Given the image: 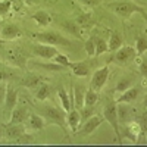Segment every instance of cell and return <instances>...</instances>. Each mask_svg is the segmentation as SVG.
<instances>
[{
	"mask_svg": "<svg viewBox=\"0 0 147 147\" xmlns=\"http://www.w3.org/2000/svg\"><path fill=\"white\" fill-rule=\"evenodd\" d=\"M31 37L38 40L44 44H52V46H72V41L68 40L66 37L59 34L57 31H43V32H31Z\"/></svg>",
	"mask_w": 147,
	"mask_h": 147,
	"instance_id": "1",
	"label": "cell"
},
{
	"mask_svg": "<svg viewBox=\"0 0 147 147\" xmlns=\"http://www.w3.org/2000/svg\"><path fill=\"white\" fill-rule=\"evenodd\" d=\"M109 9L112 12H115V13L121 18H129L131 15L141 13L144 10L141 6L132 3V2H128V0H116V2L109 3Z\"/></svg>",
	"mask_w": 147,
	"mask_h": 147,
	"instance_id": "2",
	"label": "cell"
},
{
	"mask_svg": "<svg viewBox=\"0 0 147 147\" xmlns=\"http://www.w3.org/2000/svg\"><path fill=\"white\" fill-rule=\"evenodd\" d=\"M103 119L109 122V125L113 128L115 134H116V138L121 143V129H119V115H118V105L116 100L110 99L105 109H103Z\"/></svg>",
	"mask_w": 147,
	"mask_h": 147,
	"instance_id": "3",
	"label": "cell"
},
{
	"mask_svg": "<svg viewBox=\"0 0 147 147\" xmlns=\"http://www.w3.org/2000/svg\"><path fill=\"white\" fill-rule=\"evenodd\" d=\"M43 115L47 118L49 122H55L60 125L62 128H66V112L62 109H57L53 106H46L43 107Z\"/></svg>",
	"mask_w": 147,
	"mask_h": 147,
	"instance_id": "4",
	"label": "cell"
},
{
	"mask_svg": "<svg viewBox=\"0 0 147 147\" xmlns=\"http://www.w3.org/2000/svg\"><path fill=\"white\" fill-rule=\"evenodd\" d=\"M109 74H110V69L109 66H103L100 69H97L94 74H93V77H91V81H90V88H93L94 91H100L103 87H105V84L109 78Z\"/></svg>",
	"mask_w": 147,
	"mask_h": 147,
	"instance_id": "5",
	"label": "cell"
},
{
	"mask_svg": "<svg viewBox=\"0 0 147 147\" xmlns=\"http://www.w3.org/2000/svg\"><path fill=\"white\" fill-rule=\"evenodd\" d=\"M136 57H137L136 49L131 47V46H122V47H119L118 50L115 52L112 59L115 60V62L124 65V63H128V62H131V60H134Z\"/></svg>",
	"mask_w": 147,
	"mask_h": 147,
	"instance_id": "6",
	"label": "cell"
},
{
	"mask_svg": "<svg viewBox=\"0 0 147 147\" xmlns=\"http://www.w3.org/2000/svg\"><path fill=\"white\" fill-rule=\"evenodd\" d=\"M32 52L35 56H38L41 59H47V60H52L59 53L57 47L52 44H32Z\"/></svg>",
	"mask_w": 147,
	"mask_h": 147,
	"instance_id": "7",
	"label": "cell"
},
{
	"mask_svg": "<svg viewBox=\"0 0 147 147\" xmlns=\"http://www.w3.org/2000/svg\"><path fill=\"white\" fill-rule=\"evenodd\" d=\"M102 122H103V118L100 116H90L87 121L82 122V127H80L77 132H80L81 136H88V134L97 129V127H100Z\"/></svg>",
	"mask_w": 147,
	"mask_h": 147,
	"instance_id": "8",
	"label": "cell"
},
{
	"mask_svg": "<svg viewBox=\"0 0 147 147\" xmlns=\"http://www.w3.org/2000/svg\"><path fill=\"white\" fill-rule=\"evenodd\" d=\"M22 35V31L18 25L15 24H6L2 28V32H0V37L3 40H7V41H12V40H16Z\"/></svg>",
	"mask_w": 147,
	"mask_h": 147,
	"instance_id": "9",
	"label": "cell"
},
{
	"mask_svg": "<svg viewBox=\"0 0 147 147\" xmlns=\"http://www.w3.org/2000/svg\"><path fill=\"white\" fill-rule=\"evenodd\" d=\"M25 132V128L22 124H7L5 127V137L9 141H18V138Z\"/></svg>",
	"mask_w": 147,
	"mask_h": 147,
	"instance_id": "10",
	"label": "cell"
},
{
	"mask_svg": "<svg viewBox=\"0 0 147 147\" xmlns=\"http://www.w3.org/2000/svg\"><path fill=\"white\" fill-rule=\"evenodd\" d=\"M66 125L74 132H77L81 127V113L77 107H72L69 112H66Z\"/></svg>",
	"mask_w": 147,
	"mask_h": 147,
	"instance_id": "11",
	"label": "cell"
},
{
	"mask_svg": "<svg viewBox=\"0 0 147 147\" xmlns=\"http://www.w3.org/2000/svg\"><path fill=\"white\" fill-rule=\"evenodd\" d=\"M30 116V112L27 106H16L13 110H12V116L9 124H24Z\"/></svg>",
	"mask_w": 147,
	"mask_h": 147,
	"instance_id": "12",
	"label": "cell"
},
{
	"mask_svg": "<svg viewBox=\"0 0 147 147\" xmlns=\"http://www.w3.org/2000/svg\"><path fill=\"white\" fill-rule=\"evenodd\" d=\"M18 105V88H15L13 85L7 84V91H6V99H5V106L7 110H13Z\"/></svg>",
	"mask_w": 147,
	"mask_h": 147,
	"instance_id": "13",
	"label": "cell"
},
{
	"mask_svg": "<svg viewBox=\"0 0 147 147\" xmlns=\"http://www.w3.org/2000/svg\"><path fill=\"white\" fill-rule=\"evenodd\" d=\"M140 90L137 87H129L125 91H122V94L116 99V103H132L138 97Z\"/></svg>",
	"mask_w": 147,
	"mask_h": 147,
	"instance_id": "14",
	"label": "cell"
},
{
	"mask_svg": "<svg viewBox=\"0 0 147 147\" xmlns=\"http://www.w3.org/2000/svg\"><path fill=\"white\" fill-rule=\"evenodd\" d=\"M72 96H74V107L82 109L84 107V99H85V88L81 85H72Z\"/></svg>",
	"mask_w": 147,
	"mask_h": 147,
	"instance_id": "15",
	"label": "cell"
},
{
	"mask_svg": "<svg viewBox=\"0 0 147 147\" xmlns=\"http://www.w3.org/2000/svg\"><path fill=\"white\" fill-rule=\"evenodd\" d=\"M35 99L37 100H40V102H44V100H47L49 97H50V94H52V87L49 85L47 82H40L38 85L35 87Z\"/></svg>",
	"mask_w": 147,
	"mask_h": 147,
	"instance_id": "16",
	"label": "cell"
},
{
	"mask_svg": "<svg viewBox=\"0 0 147 147\" xmlns=\"http://www.w3.org/2000/svg\"><path fill=\"white\" fill-rule=\"evenodd\" d=\"M27 125H28L31 129H34V131H40V129L44 128L46 121H44V118L40 116V115L30 113V116H28V119H27Z\"/></svg>",
	"mask_w": 147,
	"mask_h": 147,
	"instance_id": "17",
	"label": "cell"
},
{
	"mask_svg": "<svg viewBox=\"0 0 147 147\" xmlns=\"http://www.w3.org/2000/svg\"><path fill=\"white\" fill-rule=\"evenodd\" d=\"M107 44H109V52H116L118 49L122 47V44H124V37L121 35L119 31H112Z\"/></svg>",
	"mask_w": 147,
	"mask_h": 147,
	"instance_id": "18",
	"label": "cell"
},
{
	"mask_svg": "<svg viewBox=\"0 0 147 147\" xmlns=\"http://www.w3.org/2000/svg\"><path fill=\"white\" fill-rule=\"evenodd\" d=\"M32 21H35L38 25L41 27H47L49 24L52 22V15L49 13V12L46 10H38V12H35V13H32Z\"/></svg>",
	"mask_w": 147,
	"mask_h": 147,
	"instance_id": "19",
	"label": "cell"
},
{
	"mask_svg": "<svg viewBox=\"0 0 147 147\" xmlns=\"http://www.w3.org/2000/svg\"><path fill=\"white\" fill-rule=\"evenodd\" d=\"M57 96H59L60 103H62V109L65 110V112H69V110L74 107V106H72V100H71L69 93L62 87V88H59V90H57Z\"/></svg>",
	"mask_w": 147,
	"mask_h": 147,
	"instance_id": "20",
	"label": "cell"
},
{
	"mask_svg": "<svg viewBox=\"0 0 147 147\" xmlns=\"http://www.w3.org/2000/svg\"><path fill=\"white\" fill-rule=\"evenodd\" d=\"M71 69L77 77H88L90 74V68L85 62H72Z\"/></svg>",
	"mask_w": 147,
	"mask_h": 147,
	"instance_id": "21",
	"label": "cell"
},
{
	"mask_svg": "<svg viewBox=\"0 0 147 147\" xmlns=\"http://www.w3.org/2000/svg\"><path fill=\"white\" fill-rule=\"evenodd\" d=\"M125 134H127V137H128V138H131L132 141H136L137 137L141 134L140 124H134V122H129V124L125 127Z\"/></svg>",
	"mask_w": 147,
	"mask_h": 147,
	"instance_id": "22",
	"label": "cell"
},
{
	"mask_svg": "<svg viewBox=\"0 0 147 147\" xmlns=\"http://www.w3.org/2000/svg\"><path fill=\"white\" fill-rule=\"evenodd\" d=\"M93 37H94V44H96V56L107 53L109 52V44L106 43V40H103L102 37H97V35H93Z\"/></svg>",
	"mask_w": 147,
	"mask_h": 147,
	"instance_id": "23",
	"label": "cell"
},
{
	"mask_svg": "<svg viewBox=\"0 0 147 147\" xmlns=\"http://www.w3.org/2000/svg\"><path fill=\"white\" fill-rule=\"evenodd\" d=\"M136 52H137V56H143L147 52V37L146 35L137 37V40H136Z\"/></svg>",
	"mask_w": 147,
	"mask_h": 147,
	"instance_id": "24",
	"label": "cell"
},
{
	"mask_svg": "<svg viewBox=\"0 0 147 147\" xmlns=\"http://www.w3.org/2000/svg\"><path fill=\"white\" fill-rule=\"evenodd\" d=\"M9 57H10L12 60H13V62H15L16 65L24 66V60H25V55H24V52L21 50L19 47H16L15 50L9 52Z\"/></svg>",
	"mask_w": 147,
	"mask_h": 147,
	"instance_id": "25",
	"label": "cell"
},
{
	"mask_svg": "<svg viewBox=\"0 0 147 147\" xmlns=\"http://www.w3.org/2000/svg\"><path fill=\"white\" fill-rule=\"evenodd\" d=\"M99 100V94H97L93 88H88L85 91V99H84V105L85 106H94Z\"/></svg>",
	"mask_w": 147,
	"mask_h": 147,
	"instance_id": "26",
	"label": "cell"
},
{
	"mask_svg": "<svg viewBox=\"0 0 147 147\" xmlns=\"http://www.w3.org/2000/svg\"><path fill=\"white\" fill-rule=\"evenodd\" d=\"M40 82H41V80H40V77H37V75H28V77H25L21 81V84L25 85V87H28V88H35Z\"/></svg>",
	"mask_w": 147,
	"mask_h": 147,
	"instance_id": "27",
	"label": "cell"
},
{
	"mask_svg": "<svg viewBox=\"0 0 147 147\" xmlns=\"http://www.w3.org/2000/svg\"><path fill=\"white\" fill-rule=\"evenodd\" d=\"M84 49H85V52H87V55H88L90 57L96 56V44H94V37H93V35L90 37L87 41H85Z\"/></svg>",
	"mask_w": 147,
	"mask_h": 147,
	"instance_id": "28",
	"label": "cell"
},
{
	"mask_svg": "<svg viewBox=\"0 0 147 147\" xmlns=\"http://www.w3.org/2000/svg\"><path fill=\"white\" fill-rule=\"evenodd\" d=\"M52 60H53V62H56V63H60V65L66 66V68H71V65H72V62H69L68 56H66V55H63V53H57Z\"/></svg>",
	"mask_w": 147,
	"mask_h": 147,
	"instance_id": "29",
	"label": "cell"
},
{
	"mask_svg": "<svg viewBox=\"0 0 147 147\" xmlns=\"http://www.w3.org/2000/svg\"><path fill=\"white\" fill-rule=\"evenodd\" d=\"M12 10V0H0V16H6Z\"/></svg>",
	"mask_w": 147,
	"mask_h": 147,
	"instance_id": "30",
	"label": "cell"
},
{
	"mask_svg": "<svg viewBox=\"0 0 147 147\" xmlns=\"http://www.w3.org/2000/svg\"><path fill=\"white\" fill-rule=\"evenodd\" d=\"M38 66L43 68V69H47V71H65L66 69V66L60 65V63H56V62H53V63H40Z\"/></svg>",
	"mask_w": 147,
	"mask_h": 147,
	"instance_id": "31",
	"label": "cell"
},
{
	"mask_svg": "<svg viewBox=\"0 0 147 147\" xmlns=\"http://www.w3.org/2000/svg\"><path fill=\"white\" fill-rule=\"evenodd\" d=\"M131 87V80L129 78H124V80H121L116 85V90L115 91H125L127 88Z\"/></svg>",
	"mask_w": 147,
	"mask_h": 147,
	"instance_id": "32",
	"label": "cell"
},
{
	"mask_svg": "<svg viewBox=\"0 0 147 147\" xmlns=\"http://www.w3.org/2000/svg\"><path fill=\"white\" fill-rule=\"evenodd\" d=\"M80 27H88L90 24H91V16L87 13V15H81V16H78V19L75 21Z\"/></svg>",
	"mask_w": 147,
	"mask_h": 147,
	"instance_id": "33",
	"label": "cell"
},
{
	"mask_svg": "<svg viewBox=\"0 0 147 147\" xmlns=\"http://www.w3.org/2000/svg\"><path fill=\"white\" fill-rule=\"evenodd\" d=\"M140 128H141V134L146 137V134H147V109L143 112V115L140 118Z\"/></svg>",
	"mask_w": 147,
	"mask_h": 147,
	"instance_id": "34",
	"label": "cell"
},
{
	"mask_svg": "<svg viewBox=\"0 0 147 147\" xmlns=\"http://www.w3.org/2000/svg\"><path fill=\"white\" fill-rule=\"evenodd\" d=\"M93 112H94V110H93V106H85L82 110H81V122H84V121H87L91 115H93Z\"/></svg>",
	"mask_w": 147,
	"mask_h": 147,
	"instance_id": "35",
	"label": "cell"
},
{
	"mask_svg": "<svg viewBox=\"0 0 147 147\" xmlns=\"http://www.w3.org/2000/svg\"><path fill=\"white\" fill-rule=\"evenodd\" d=\"M6 91H7V84L0 81V105L5 103V99H6Z\"/></svg>",
	"mask_w": 147,
	"mask_h": 147,
	"instance_id": "36",
	"label": "cell"
},
{
	"mask_svg": "<svg viewBox=\"0 0 147 147\" xmlns=\"http://www.w3.org/2000/svg\"><path fill=\"white\" fill-rule=\"evenodd\" d=\"M34 141V137L31 136V134H27V132H24L22 136L18 138L16 143H21V144H25V143H32Z\"/></svg>",
	"mask_w": 147,
	"mask_h": 147,
	"instance_id": "37",
	"label": "cell"
},
{
	"mask_svg": "<svg viewBox=\"0 0 147 147\" xmlns=\"http://www.w3.org/2000/svg\"><path fill=\"white\" fill-rule=\"evenodd\" d=\"M24 5H25V3H24V0H12V9L16 10V12H21Z\"/></svg>",
	"mask_w": 147,
	"mask_h": 147,
	"instance_id": "38",
	"label": "cell"
},
{
	"mask_svg": "<svg viewBox=\"0 0 147 147\" xmlns=\"http://www.w3.org/2000/svg\"><path fill=\"white\" fill-rule=\"evenodd\" d=\"M102 2L103 0H81V3H84L85 6H88V7H96V6H99Z\"/></svg>",
	"mask_w": 147,
	"mask_h": 147,
	"instance_id": "39",
	"label": "cell"
},
{
	"mask_svg": "<svg viewBox=\"0 0 147 147\" xmlns=\"http://www.w3.org/2000/svg\"><path fill=\"white\" fill-rule=\"evenodd\" d=\"M140 74L143 77H147V56L143 57L141 63H140Z\"/></svg>",
	"mask_w": 147,
	"mask_h": 147,
	"instance_id": "40",
	"label": "cell"
},
{
	"mask_svg": "<svg viewBox=\"0 0 147 147\" xmlns=\"http://www.w3.org/2000/svg\"><path fill=\"white\" fill-rule=\"evenodd\" d=\"M9 78V74L5 71V69H0V81H3V80H7Z\"/></svg>",
	"mask_w": 147,
	"mask_h": 147,
	"instance_id": "41",
	"label": "cell"
},
{
	"mask_svg": "<svg viewBox=\"0 0 147 147\" xmlns=\"http://www.w3.org/2000/svg\"><path fill=\"white\" fill-rule=\"evenodd\" d=\"M40 2V0H24V3H25V5H37V3H38Z\"/></svg>",
	"mask_w": 147,
	"mask_h": 147,
	"instance_id": "42",
	"label": "cell"
},
{
	"mask_svg": "<svg viewBox=\"0 0 147 147\" xmlns=\"http://www.w3.org/2000/svg\"><path fill=\"white\" fill-rule=\"evenodd\" d=\"M3 136H5V125H3V124H0V141H2Z\"/></svg>",
	"mask_w": 147,
	"mask_h": 147,
	"instance_id": "43",
	"label": "cell"
},
{
	"mask_svg": "<svg viewBox=\"0 0 147 147\" xmlns=\"http://www.w3.org/2000/svg\"><path fill=\"white\" fill-rule=\"evenodd\" d=\"M140 15H141V16L144 18V21H146V24H147V12H146V10H143V12H141Z\"/></svg>",
	"mask_w": 147,
	"mask_h": 147,
	"instance_id": "44",
	"label": "cell"
},
{
	"mask_svg": "<svg viewBox=\"0 0 147 147\" xmlns=\"http://www.w3.org/2000/svg\"><path fill=\"white\" fill-rule=\"evenodd\" d=\"M2 28H3V21H2V18H0V32H2Z\"/></svg>",
	"mask_w": 147,
	"mask_h": 147,
	"instance_id": "45",
	"label": "cell"
},
{
	"mask_svg": "<svg viewBox=\"0 0 147 147\" xmlns=\"http://www.w3.org/2000/svg\"><path fill=\"white\" fill-rule=\"evenodd\" d=\"M143 103H144V107H146V109H147V96H146V97H144V102H143Z\"/></svg>",
	"mask_w": 147,
	"mask_h": 147,
	"instance_id": "46",
	"label": "cell"
}]
</instances>
